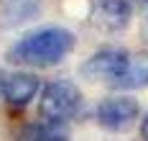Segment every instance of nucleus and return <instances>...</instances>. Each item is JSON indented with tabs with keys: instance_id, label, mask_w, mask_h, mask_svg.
I'll use <instances>...</instances> for the list:
<instances>
[{
	"instance_id": "nucleus-6",
	"label": "nucleus",
	"mask_w": 148,
	"mask_h": 141,
	"mask_svg": "<svg viewBox=\"0 0 148 141\" xmlns=\"http://www.w3.org/2000/svg\"><path fill=\"white\" fill-rule=\"evenodd\" d=\"M38 93V77L31 72H13L5 77L3 85V97L13 108H26Z\"/></svg>"
},
{
	"instance_id": "nucleus-12",
	"label": "nucleus",
	"mask_w": 148,
	"mask_h": 141,
	"mask_svg": "<svg viewBox=\"0 0 148 141\" xmlns=\"http://www.w3.org/2000/svg\"><path fill=\"white\" fill-rule=\"evenodd\" d=\"M135 5H148V0H135Z\"/></svg>"
},
{
	"instance_id": "nucleus-1",
	"label": "nucleus",
	"mask_w": 148,
	"mask_h": 141,
	"mask_svg": "<svg viewBox=\"0 0 148 141\" xmlns=\"http://www.w3.org/2000/svg\"><path fill=\"white\" fill-rule=\"evenodd\" d=\"M77 39L72 31L61 28V26H44L36 31L26 33L21 41H15L8 49V62L21 64V67H54L59 64L69 51L74 49Z\"/></svg>"
},
{
	"instance_id": "nucleus-3",
	"label": "nucleus",
	"mask_w": 148,
	"mask_h": 141,
	"mask_svg": "<svg viewBox=\"0 0 148 141\" xmlns=\"http://www.w3.org/2000/svg\"><path fill=\"white\" fill-rule=\"evenodd\" d=\"M128 64V51L125 49H100L95 51L84 64L79 67L82 77H87L89 82H105V85H115Z\"/></svg>"
},
{
	"instance_id": "nucleus-7",
	"label": "nucleus",
	"mask_w": 148,
	"mask_h": 141,
	"mask_svg": "<svg viewBox=\"0 0 148 141\" xmlns=\"http://www.w3.org/2000/svg\"><path fill=\"white\" fill-rule=\"evenodd\" d=\"M44 0H0V23L23 26L41 13Z\"/></svg>"
},
{
	"instance_id": "nucleus-8",
	"label": "nucleus",
	"mask_w": 148,
	"mask_h": 141,
	"mask_svg": "<svg viewBox=\"0 0 148 141\" xmlns=\"http://www.w3.org/2000/svg\"><path fill=\"white\" fill-rule=\"evenodd\" d=\"M112 87H120V90H140V87H148V51L128 54L125 72H123V77Z\"/></svg>"
},
{
	"instance_id": "nucleus-2",
	"label": "nucleus",
	"mask_w": 148,
	"mask_h": 141,
	"mask_svg": "<svg viewBox=\"0 0 148 141\" xmlns=\"http://www.w3.org/2000/svg\"><path fill=\"white\" fill-rule=\"evenodd\" d=\"M82 90L74 85L72 79H51L41 93V105H38V113L46 123H66L72 121L74 115H79L82 110Z\"/></svg>"
},
{
	"instance_id": "nucleus-4",
	"label": "nucleus",
	"mask_w": 148,
	"mask_h": 141,
	"mask_svg": "<svg viewBox=\"0 0 148 141\" xmlns=\"http://www.w3.org/2000/svg\"><path fill=\"white\" fill-rule=\"evenodd\" d=\"M138 113H140L138 100L128 95H115V97L100 100V105L95 108V118L107 131H128L138 121Z\"/></svg>"
},
{
	"instance_id": "nucleus-10",
	"label": "nucleus",
	"mask_w": 148,
	"mask_h": 141,
	"mask_svg": "<svg viewBox=\"0 0 148 141\" xmlns=\"http://www.w3.org/2000/svg\"><path fill=\"white\" fill-rule=\"evenodd\" d=\"M140 39L148 44V13H146V18H143V23H140Z\"/></svg>"
},
{
	"instance_id": "nucleus-5",
	"label": "nucleus",
	"mask_w": 148,
	"mask_h": 141,
	"mask_svg": "<svg viewBox=\"0 0 148 141\" xmlns=\"http://www.w3.org/2000/svg\"><path fill=\"white\" fill-rule=\"evenodd\" d=\"M130 0H92L89 21L105 33H118L130 23Z\"/></svg>"
},
{
	"instance_id": "nucleus-9",
	"label": "nucleus",
	"mask_w": 148,
	"mask_h": 141,
	"mask_svg": "<svg viewBox=\"0 0 148 141\" xmlns=\"http://www.w3.org/2000/svg\"><path fill=\"white\" fill-rule=\"evenodd\" d=\"M140 139L148 141V113L143 115V121H140Z\"/></svg>"
},
{
	"instance_id": "nucleus-11",
	"label": "nucleus",
	"mask_w": 148,
	"mask_h": 141,
	"mask_svg": "<svg viewBox=\"0 0 148 141\" xmlns=\"http://www.w3.org/2000/svg\"><path fill=\"white\" fill-rule=\"evenodd\" d=\"M3 85H5V72H3V67H0V95H3Z\"/></svg>"
}]
</instances>
